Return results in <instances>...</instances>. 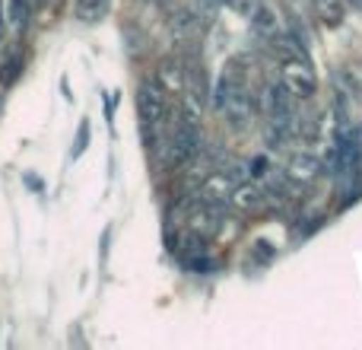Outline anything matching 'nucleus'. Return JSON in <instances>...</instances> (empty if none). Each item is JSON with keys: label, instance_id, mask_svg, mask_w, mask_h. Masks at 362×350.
I'll return each mask as SVG.
<instances>
[{"label": "nucleus", "instance_id": "obj_5", "mask_svg": "<svg viewBox=\"0 0 362 350\" xmlns=\"http://www.w3.org/2000/svg\"><path fill=\"white\" fill-rule=\"evenodd\" d=\"M286 175L296 181H315L321 175V159L308 150H299L289 157V166H286Z\"/></svg>", "mask_w": 362, "mask_h": 350}, {"label": "nucleus", "instance_id": "obj_1", "mask_svg": "<svg viewBox=\"0 0 362 350\" xmlns=\"http://www.w3.org/2000/svg\"><path fill=\"white\" fill-rule=\"evenodd\" d=\"M137 115H140V125H144V134L153 137L156 128H163L165 115H169V93H165L159 83L146 80L140 83L137 89Z\"/></svg>", "mask_w": 362, "mask_h": 350}, {"label": "nucleus", "instance_id": "obj_6", "mask_svg": "<svg viewBox=\"0 0 362 350\" xmlns=\"http://www.w3.org/2000/svg\"><path fill=\"white\" fill-rule=\"evenodd\" d=\"M312 10H315V19L327 29H337L344 26V16H346V0H312Z\"/></svg>", "mask_w": 362, "mask_h": 350}, {"label": "nucleus", "instance_id": "obj_7", "mask_svg": "<svg viewBox=\"0 0 362 350\" xmlns=\"http://www.w3.org/2000/svg\"><path fill=\"white\" fill-rule=\"evenodd\" d=\"M108 6H112V0H74V13L80 23H99V19H105Z\"/></svg>", "mask_w": 362, "mask_h": 350}, {"label": "nucleus", "instance_id": "obj_3", "mask_svg": "<svg viewBox=\"0 0 362 350\" xmlns=\"http://www.w3.org/2000/svg\"><path fill=\"white\" fill-rule=\"evenodd\" d=\"M280 83L296 99H312L315 89H318V77H315V67L305 55L280 61Z\"/></svg>", "mask_w": 362, "mask_h": 350}, {"label": "nucleus", "instance_id": "obj_13", "mask_svg": "<svg viewBox=\"0 0 362 350\" xmlns=\"http://www.w3.org/2000/svg\"><path fill=\"white\" fill-rule=\"evenodd\" d=\"M86 147H89V121H80V128H76V140H74V150H70V157H74V159H80Z\"/></svg>", "mask_w": 362, "mask_h": 350}, {"label": "nucleus", "instance_id": "obj_14", "mask_svg": "<svg viewBox=\"0 0 362 350\" xmlns=\"http://www.w3.org/2000/svg\"><path fill=\"white\" fill-rule=\"evenodd\" d=\"M45 4H51V0H35V6H45Z\"/></svg>", "mask_w": 362, "mask_h": 350}, {"label": "nucleus", "instance_id": "obj_11", "mask_svg": "<svg viewBox=\"0 0 362 350\" xmlns=\"http://www.w3.org/2000/svg\"><path fill=\"white\" fill-rule=\"evenodd\" d=\"M6 10H10V23L23 29V26L32 19V10H35V0H10V6H6Z\"/></svg>", "mask_w": 362, "mask_h": 350}, {"label": "nucleus", "instance_id": "obj_8", "mask_svg": "<svg viewBox=\"0 0 362 350\" xmlns=\"http://www.w3.org/2000/svg\"><path fill=\"white\" fill-rule=\"evenodd\" d=\"M159 80H163L165 93H181V86H185V64L165 61L163 67H159Z\"/></svg>", "mask_w": 362, "mask_h": 350}, {"label": "nucleus", "instance_id": "obj_9", "mask_svg": "<svg viewBox=\"0 0 362 350\" xmlns=\"http://www.w3.org/2000/svg\"><path fill=\"white\" fill-rule=\"evenodd\" d=\"M276 29H280V23H276V13H274V6H257V13H255V32L257 35H264V38H274L276 35Z\"/></svg>", "mask_w": 362, "mask_h": 350}, {"label": "nucleus", "instance_id": "obj_12", "mask_svg": "<svg viewBox=\"0 0 362 350\" xmlns=\"http://www.w3.org/2000/svg\"><path fill=\"white\" fill-rule=\"evenodd\" d=\"M172 29H175L181 38H194L200 32V23H197V16H194V13H175Z\"/></svg>", "mask_w": 362, "mask_h": 350}, {"label": "nucleus", "instance_id": "obj_10", "mask_svg": "<svg viewBox=\"0 0 362 350\" xmlns=\"http://www.w3.org/2000/svg\"><path fill=\"white\" fill-rule=\"evenodd\" d=\"M23 74V51H10L0 64V86H13Z\"/></svg>", "mask_w": 362, "mask_h": 350}, {"label": "nucleus", "instance_id": "obj_4", "mask_svg": "<svg viewBox=\"0 0 362 350\" xmlns=\"http://www.w3.org/2000/svg\"><path fill=\"white\" fill-rule=\"evenodd\" d=\"M226 204L238 213H257V210H264V204H267V194H264L257 185H251V181H242V185L232 188Z\"/></svg>", "mask_w": 362, "mask_h": 350}, {"label": "nucleus", "instance_id": "obj_2", "mask_svg": "<svg viewBox=\"0 0 362 350\" xmlns=\"http://www.w3.org/2000/svg\"><path fill=\"white\" fill-rule=\"evenodd\" d=\"M200 150V134H197V121L181 115V121L175 125L169 137V150H165V166L169 169H185Z\"/></svg>", "mask_w": 362, "mask_h": 350}]
</instances>
